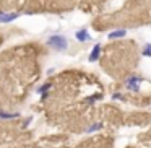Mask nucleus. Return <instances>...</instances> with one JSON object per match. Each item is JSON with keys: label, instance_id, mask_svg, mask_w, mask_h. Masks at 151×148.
Returning a JSON list of instances; mask_svg holds the SVG:
<instances>
[{"label": "nucleus", "instance_id": "nucleus-4", "mask_svg": "<svg viewBox=\"0 0 151 148\" xmlns=\"http://www.w3.org/2000/svg\"><path fill=\"white\" fill-rule=\"evenodd\" d=\"M75 39L78 41V43H88V41H91L89 31L86 30V28H81V30H78V31L75 33Z\"/></svg>", "mask_w": 151, "mask_h": 148}, {"label": "nucleus", "instance_id": "nucleus-8", "mask_svg": "<svg viewBox=\"0 0 151 148\" xmlns=\"http://www.w3.org/2000/svg\"><path fill=\"white\" fill-rule=\"evenodd\" d=\"M125 36H127V30H114L107 34L109 39H122Z\"/></svg>", "mask_w": 151, "mask_h": 148}, {"label": "nucleus", "instance_id": "nucleus-7", "mask_svg": "<svg viewBox=\"0 0 151 148\" xmlns=\"http://www.w3.org/2000/svg\"><path fill=\"white\" fill-rule=\"evenodd\" d=\"M18 117H20V112H10L0 109V119H4V121H12V119H18Z\"/></svg>", "mask_w": 151, "mask_h": 148}, {"label": "nucleus", "instance_id": "nucleus-10", "mask_svg": "<svg viewBox=\"0 0 151 148\" xmlns=\"http://www.w3.org/2000/svg\"><path fill=\"white\" fill-rule=\"evenodd\" d=\"M141 56L143 57H151V43H145L141 47Z\"/></svg>", "mask_w": 151, "mask_h": 148}, {"label": "nucleus", "instance_id": "nucleus-6", "mask_svg": "<svg viewBox=\"0 0 151 148\" xmlns=\"http://www.w3.org/2000/svg\"><path fill=\"white\" fill-rule=\"evenodd\" d=\"M50 86H52V83L47 82V83H44V85H41L39 88H37V93H39L41 99H46L47 96H49V90H50Z\"/></svg>", "mask_w": 151, "mask_h": 148}, {"label": "nucleus", "instance_id": "nucleus-9", "mask_svg": "<svg viewBox=\"0 0 151 148\" xmlns=\"http://www.w3.org/2000/svg\"><path fill=\"white\" fill-rule=\"evenodd\" d=\"M101 129H102V122H94V124H91L86 129V134H94V132L101 130Z\"/></svg>", "mask_w": 151, "mask_h": 148}, {"label": "nucleus", "instance_id": "nucleus-2", "mask_svg": "<svg viewBox=\"0 0 151 148\" xmlns=\"http://www.w3.org/2000/svg\"><path fill=\"white\" fill-rule=\"evenodd\" d=\"M141 82H143V78H141V77L132 75V77H128V78L125 80V88H127L128 91L138 93V91H140V83Z\"/></svg>", "mask_w": 151, "mask_h": 148}, {"label": "nucleus", "instance_id": "nucleus-5", "mask_svg": "<svg viewBox=\"0 0 151 148\" xmlns=\"http://www.w3.org/2000/svg\"><path fill=\"white\" fill-rule=\"evenodd\" d=\"M101 51H102V46L101 44H94L93 46V49H91V52H89V57H88V60L89 62H96V60L101 57Z\"/></svg>", "mask_w": 151, "mask_h": 148}, {"label": "nucleus", "instance_id": "nucleus-11", "mask_svg": "<svg viewBox=\"0 0 151 148\" xmlns=\"http://www.w3.org/2000/svg\"><path fill=\"white\" fill-rule=\"evenodd\" d=\"M101 98H102L101 95H94V96H91V98H88L86 101H88L89 104H91V103H94V101H96V99H101Z\"/></svg>", "mask_w": 151, "mask_h": 148}, {"label": "nucleus", "instance_id": "nucleus-3", "mask_svg": "<svg viewBox=\"0 0 151 148\" xmlns=\"http://www.w3.org/2000/svg\"><path fill=\"white\" fill-rule=\"evenodd\" d=\"M21 13L20 12H0V23H12L17 18H20Z\"/></svg>", "mask_w": 151, "mask_h": 148}, {"label": "nucleus", "instance_id": "nucleus-1", "mask_svg": "<svg viewBox=\"0 0 151 148\" xmlns=\"http://www.w3.org/2000/svg\"><path fill=\"white\" fill-rule=\"evenodd\" d=\"M46 44L50 47V49L57 51V52H65L67 49H68V39H67L63 34H50L49 38H47Z\"/></svg>", "mask_w": 151, "mask_h": 148}]
</instances>
